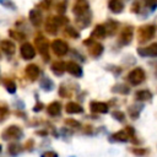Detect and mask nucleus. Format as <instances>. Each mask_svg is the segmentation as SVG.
<instances>
[{
    "label": "nucleus",
    "instance_id": "obj_1",
    "mask_svg": "<svg viewBox=\"0 0 157 157\" xmlns=\"http://www.w3.org/2000/svg\"><path fill=\"white\" fill-rule=\"evenodd\" d=\"M155 32H156V27L155 26H144L139 29L137 32V38H139V42L141 44L148 42L150 39L153 38L155 36Z\"/></svg>",
    "mask_w": 157,
    "mask_h": 157
},
{
    "label": "nucleus",
    "instance_id": "obj_2",
    "mask_svg": "<svg viewBox=\"0 0 157 157\" xmlns=\"http://www.w3.org/2000/svg\"><path fill=\"white\" fill-rule=\"evenodd\" d=\"M146 78L145 71L141 67H136L132 71H130V74L128 75V81L131 85H140L141 82H144Z\"/></svg>",
    "mask_w": 157,
    "mask_h": 157
},
{
    "label": "nucleus",
    "instance_id": "obj_3",
    "mask_svg": "<svg viewBox=\"0 0 157 157\" xmlns=\"http://www.w3.org/2000/svg\"><path fill=\"white\" fill-rule=\"evenodd\" d=\"M2 137L5 140H18L22 137V130L16 125H11L4 131Z\"/></svg>",
    "mask_w": 157,
    "mask_h": 157
},
{
    "label": "nucleus",
    "instance_id": "obj_4",
    "mask_svg": "<svg viewBox=\"0 0 157 157\" xmlns=\"http://www.w3.org/2000/svg\"><path fill=\"white\" fill-rule=\"evenodd\" d=\"M36 45L39 50V53L43 55V58L45 60H48V49H49V42L43 37V36H39L36 38Z\"/></svg>",
    "mask_w": 157,
    "mask_h": 157
},
{
    "label": "nucleus",
    "instance_id": "obj_5",
    "mask_svg": "<svg viewBox=\"0 0 157 157\" xmlns=\"http://www.w3.org/2000/svg\"><path fill=\"white\" fill-rule=\"evenodd\" d=\"M88 9H90V5H88V1L87 0H76L72 11H74V13L76 16L80 17V16L86 15L87 11H88Z\"/></svg>",
    "mask_w": 157,
    "mask_h": 157
},
{
    "label": "nucleus",
    "instance_id": "obj_6",
    "mask_svg": "<svg viewBox=\"0 0 157 157\" xmlns=\"http://www.w3.org/2000/svg\"><path fill=\"white\" fill-rule=\"evenodd\" d=\"M52 49L53 52L56 54V55H65L67 52H69V47L67 44L61 40V39H55L53 43H52Z\"/></svg>",
    "mask_w": 157,
    "mask_h": 157
},
{
    "label": "nucleus",
    "instance_id": "obj_7",
    "mask_svg": "<svg viewBox=\"0 0 157 157\" xmlns=\"http://www.w3.org/2000/svg\"><path fill=\"white\" fill-rule=\"evenodd\" d=\"M20 52H21V56L25 60H31L36 56V50H34V48L31 43H23L21 45Z\"/></svg>",
    "mask_w": 157,
    "mask_h": 157
},
{
    "label": "nucleus",
    "instance_id": "obj_8",
    "mask_svg": "<svg viewBox=\"0 0 157 157\" xmlns=\"http://www.w3.org/2000/svg\"><path fill=\"white\" fill-rule=\"evenodd\" d=\"M137 53L141 56H157V43H152L147 47L139 48Z\"/></svg>",
    "mask_w": 157,
    "mask_h": 157
},
{
    "label": "nucleus",
    "instance_id": "obj_9",
    "mask_svg": "<svg viewBox=\"0 0 157 157\" xmlns=\"http://www.w3.org/2000/svg\"><path fill=\"white\" fill-rule=\"evenodd\" d=\"M131 39H132V28L131 27H125L119 34V42H120V44L126 45L131 42Z\"/></svg>",
    "mask_w": 157,
    "mask_h": 157
},
{
    "label": "nucleus",
    "instance_id": "obj_10",
    "mask_svg": "<svg viewBox=\"0 0 157 157\" xmlns=\"http://www.w3.org/2000/svg\"><path fill=\"white\" fill-rule=\"evenodd\" d=\"M66 71L76 77H81L82 76V67L77 64V63H74V61H69L66 63Z\"/></svg>",
    "mask_w": 157,
    "mask_h": 157
},
{
    "label": "nucleus",
    "instance_id": "obj_11",
    "mask_svg": "<svg viewBox=\"0 0 157 157\" xmlns=\"http://www.w3.org/2000/svg\"><path fill=\"white\" fill-rule=\"evenodd\" d=\"M39 74H40V70L36 64H29V65L26 66V75L31 81L37 80Z\"/></svg>",
    "mask_w": 157,
    "mask_h": 157
},
{
    "label": "nucleus",
    "instance_id": "obj_12",
    "mask_svg": "<svg viewBox=\"0 0 157 157\" xmlns=\"http://www.w3.org/2000/svg\"><path fill=\"white\" fill-rule=\"evenodd\" d=\"M65 110L69 114H80V113H83L82 105H80L76 102H69L66 104V107H65Z\"/></svg>",
    "mask_w": 157,
    "mask_h": 157
},
{
    "label": "nucleus",
    "instance_id": "obj_13",
    "mask_svg": "<svg viewBox=\"0 0 157 157\" xmlns=\"http://www.w3.org/2000/svg\"><path fill=\"white\" fill-rule=\"evenodd\" d=\"M90 108H91V112H93V113L104 114V113L108 112V105L105 103H103V102H92Z\"/></svg>",
    "mask_w": 157,
    "mask_h": 157
},
{
    "label": "nucleus",
    "instance_id": "obj_14",
    "mask_svg": "<svg viewBox=\"0 0 157 157\" xmlns=\"http://www.w3.org/2000/svg\"><path fill=\"white\" fill-rule=\"evenodd\" d=\"M29 21L33 26H39L42 23V13L39 10L33 9L29 11Z\"/></svg>",
    "mask_w": 157,
    "mask_h": 157
},
{
    "label": "nucleus",
    "instance_id": "obj_15",
    "mask_svg": "<svg viewBox=\"0 0 157 157\" xmlns=\"http://www.w3.org/2000/svg\"><path fill=\"white\" fill-rule=\"evenodd\" d=\"M58 27H59V25H58L55 17H50V18L47 20V22H45V31H47L48 33L55 34L56 31H58Z\"/></svg>",
    "mask_w": 157,
    "mask_h": 157
},
{
    "label": "nucleus",
    "instance_id": "obj_16",
    "mask_svg": "<svg viewBox=\"0 0 157 157\" xmlns=\"http://www.w3.org/2000/svg\"><path fill=\"white\" fill-rule=\"evenodd\" d=\"M0 47H1L2 52L5 54H7V55H12L15 53V50H16V45L11 40H2L1 44H0Z\"/></svg>",
    "mask_w": 157,
    "mask_h": 157
},
{
    "label": "nucleus",
    "instance_id": "obj_17",
    "mask_svg": "<svg viewBox=\"0 0 157 157\" xmlns=\"http://www.w3.org/2000/svg\"><path fill=\"white\" fill-rule=\"evenodd\" d=\"M108 7L114 13H119V12H121L124 10V4H123L121 0H109Z\"/></svg>",
    "mask_w": 157,
    "mask_h": 157
},
{
    "label": "nucleus",
    "instance_id": "obj_18",
    "mask_svg": "<svg viewBox=\"0 0 157 157\" xmlns=\"http://www.w3.org/2000/svg\"><path fill=\"white\" fill-rule=\"evenodd\" d=\"M48 114L52 115V117H56L60 114V110H61V104L59 102H53L48 105Z\"/></svg>",
    "mask_w": 157,
    "mask_h": 157
},
{
    "label": "nucleus",
    "instance_id": "obj_19",
    "mask_svg": "<svg viewBox=\"0 0 157 157\" xmlns=\"http://www.w3.org/2000/svg\"><path fill=\"white\" fill-rule=\"evenodd\" d=\"M65 70H66V64L63 63V61H55V63L52 65V71H53L55 75H58V76L63 75V72H64Z\"/></svg>",
    "mask_w": 157,
    "mask_h": 157
},
{
    "label": "nucleus",
    "instance_id": "obj_20",
    "mask_svg": "<svg viewBox=\"0 0 157 157\" xmlns=\"http://www.w3.org/2000/svg\"><path fill=\"white\" fill-rule=\"evenodd\" d=\"M90 53H91L94 58L99 56V55L103 53V45L99 44V43H93L92 45H90Z\"/></svg>",
    "mask_w": 157,
    "mask_h": 157
},
{
    "label": "nucleus",
    "instance_id": "obj_21",
    "mask_svg": "<svg viewBox=\"0 0 157 157\" xmlns=\"http://www.w3.org/2000/svg\"><path fill=\"white\" fill-rule=\"evenodd\" d=\"M152 98V93L148 91V90H141L139 92H136V99L137 101H147V99H151Z\"/></svg>",
    "mask_w": 157,
    "mask_h": 157
},
{
    "label": "nucleus",
    "instance_id": "obj_22",
    "mask_svg": "<svg viewBox=\"0 0 157 157\" xmlns=\"http://www.w3.org/2000/svg\"><path fill=\"white\" fill-rule=\"evenodd\" d=\"M107 34V31H105V27L103 25H98L94 27L93 32H92V36L93 37H98V38H104V36Z\"/></svg>",
    "mask_w": 157,
    "mask_h": 157
},
{
    "label": "nucleus",
    "instance_id": "obj_23",
    "mask_svg": "<svg viewBox=\"0 0 157 157\" xmlns=\"http://www.w3.org/2000/svg\"><path fill=\"white\" fill-rule=\"evenodd\" d=\"M107 25H108V26H104V27H105V31L108 32L109 36H113V34L115 33L117 28H118V22H117V21H113V20H109Z\"/></svg>",
    "mask_w": 157,
    "mask_h": 157
},
{
    "label": "nucleus",
    "instance_id": "obj_24",
    "mask_svg": "<svg viewBox=\"0 0 157 157\" xmlns=\"http://www.w3.org/2000/svg\"><path fill=\"white\" fill-rule=\"evenodd\" d=\"M40 87H42L44 91H52V90L54 88V83H53V81H52L50 78L44 77V78L42 80V82H40Z\"/></svg>",
    "mask_w": 157,
    "mask_h": 157
},
{
    "label": "nucleus",
    "instance_id": "obj_25",
    "mask_svg": "<svg viewBox=\"0 0 157 157\" xmlns=\"http://www.w3.org/2000/svg\"><path fill=\"white\" fill-rule=\"evenodd\" d=\"M113 139L117 140V141H120V142H125V141L129 140V135H128V132H125V131L121 130V131L115 132V134L113 135Z\"/></svg>",
    "mask_w": 157,
    "mask_h": 157
},
{
    "label": "nucleus",
    "instance_id": "obj_26",
    "mask_svg": "<svg viewBox=\"0 0 157 157\" xmlns=\"http://www.w3.org/2000/svg\"><path fill=\"white\" fill-rule=\"evenodd\" d=\"M4 85H5V88L9 93H15L16 92V83L12 80H5Z\"/></svg>",
    "mask_w": 157,
    "mask_h": 157
},
{
    "label": "nucleus",
    "instance_id": "obj_27",
    "mask_svg": "<svg viewBox=\"0 0 157 157\" xmlns=\"http://www.w3.org/2000/svg\"><path fill=\"white\" fill-rule=\"evenodd\" d=\"M141 109H142V105H140V107L137 108V104L130 107V109H129V114H130V117H131L132 119H136V118L139 117V113H140Z\"/></svg>",
    "mask_w": 157,
    "mask_h": 157
},
{
    "label": "nucleus",
    "instance_id": "obj_28",
    "mask_svg": "<svg viewBox=\"0 0 157 157\" xmlns=\"http://www.w3.org/2000/svg\"><path fill=\"white\" fill-rule=\"evenodd\" d=\"M21 146H20V144H17V142H12L10 146H9V152L12 155V156H15V155H17V153H20L21 152Z\"/></svg>",
    "mask_w": 157,
    "mask_h": 157
},
{
    "label": "nucleus",
    "instance_id": "obj_29",
    "mask_svg": "<svg viewBox=\"0 0 157 157\" xmlns=\"http://www.w3.org/2000/svg\"><path fill=\"white\" fill-rule=\"evenodd\" d=\"M9 33H10V37L15 38L16 40H23L25 39V34L23 33H20V32H16V31H12V29H10Z\"/></svg>",
    "mask_w": 157,
    "mask_h": 157
},
{
    "label": "nucleus",
    "instance_id": "obj_30",
    "mask_svg": "<svg viewBox=\"0 0 157 157\" xmlns=\"http://www.w3.org/2000/svg\"><path fill=\"white\" fill-rule=\"evenodd\" d=\"M113 91H114V92H115V91H118L119 93H123V94L129 93V88H128V86H125V85L115 86V87H113Z\"/></svg>",
    "mask_w": 157,
    "mask_h": 157
},
{
    "label": "nucleus",
    "instance_id": "obj_31",
    "mask_svg": "<svg viewBox=\"0 0 157 157\" xmlns=\"http://www.w3.org/2000/svg\"><path fill=\"white\" fill-rule=\"evenodd\" d=\"M113 118L114 119H117V120H119V121H123L124 119H125V115H124V113H121V112H113Z\"/></svg>",
    "mask_w": 157,
    "mask_h": 157
},
{
    "label": "nucleus",
    "instance_id": "obj_32",
    "mask_svg": "<svg viewBox=\"0 0 157 157\" xmlns=\"http://www.w3.org/2000/svg\"><path fill=\"white\" fill-rule=\"evenodd\" d=\"M65 9H66V2H65V1H63V2L58 4V7H56V10H58L59 15H64V12H65Z\"/></svg>",
    "mask_w": 157,
    "mask_h": 157
},
{
    "label": "nucleus",
    "instance_id": "obj_33",
    "mask_svg": "<svg viewBox=\"0 0 157 157\" xmlns=\"http://www.w3.org/2000/svg\"><path fill=\"white\" fill-rule=\"evenodd\" d=\"M66 33H69V34H70L71 37H74V38H77V37L80 36V34L77 33V31H76V29H74L71 26H69V27L66 28Z\"/></svg>",
    "mask_w": 157,
    "mask_h": 157
},
{
    "label": "nucleus",
    "instance_id": "obj_34",
    "mask_svg": "<svg viewBox=\"0 0 157 157\" xmlns=\"http://www.w3.org/2000/svg\"><path fill=\"white\" fill-rule=\"evenodd\" d=\"M0 2L4 5V6H6V7H9V9H16V6H15V4L11 1V0H0Z\"/></svg>",
    "mask_w": 157,
    "mask_h": 157
},
{
    "label": "nucleus",
    "instance_id": "obj_35",
    "mask_svg": "<svg viewBox=\"0 0 157 157\" xmlns=\"http://www.w3.org/2000/svg\"><path fill=\"white\" fill-rule=\"evenodd\" d=\"M65 123H66L69 126H74V128H77V126H80L78 121H76V120H74V119H67Z\"/></svg>",
    "mask_w": 157,
    "mask_h": 157
},
{
    "label": "nucleus",
    "instance_id": "obj_36",
    "mask_svg": "<svg viewBox=\"0 0 157 157\" xmlns=\"http://www.w3.org/2000/svg\"><path fill=\"white\" fill-rule=\"evenodd\" d=\"M40 157H58V155L55 152H53V151H48V152H44Z\"/></svg>",
    "mask_w": 157,
    "mask_h": 157
},
{
    "label": "nucleus",
    "instance_id": "obj_37",
    "mask_svg": "<svg viewBox=\"0 0 157 157\" xmlns=\"http://www.w3.org/2000/svg\"><path fill=\"white\" fill-rule=\"evenodd\" d=\"M49 6H50V0H43L40 2V7H43V9H48Z\"/></svg>",
    "mask_w": 157,
    "mask_h": 157
},
{
    "label": "nucleus",
    "instance_id": "obj_38",
    "mask_svg": "<svg viewBox=\"0 0 157 157\" xmlns=\"http://www.w3.org/2000/svg\"><path fill=\"white\" fill-rule=\"evenodd\" d=\"M6 114H7V108L0 107V117H6Z\"/></svg>",
    "mask_w": 157,
    "mask_h": 157
},
{
    "label": "nucleus",
    "instance_id": "obj_39",
    "mask_svg": "<svg viewBox=\"0 0 157 157\" xmlns=\"http://www.w3.org/2000/svg\"><path fill=\"white\" fill-rule=\"evenodd\" d=\"M146 4L150 5V6H152V9H155L156 5H157V0H146Z\"/></svg>",
    "mask_w": 157,
    "mask_h": 157
},
{
    "label": "nucleus",
    "instance_id": "obj_40",
    "mask_svg": "<svg viewBox=\"0 0 157 157\" xmlns=\"http://www.w3.org/2000/svg\"><path fill=\"white\" fill-rule=\"evenodd\" d=\"M42 108H43V104H42V103H38V104L33 108V110H34V112H37V110H40Z\"/></svg>",
    "mask_w": 157,
    "mask_h": 157
},
{
    "label": "nucleus",
    "instance_id": "obj_41",
    "mask_svg": "<svg viewBox=\"0 0 157 157\" xmlns=\"http://www.w3.org/2000/svg\"><path fill=\"white\" fill-rule=\"evenodd\" d=\"M1 150H2V147H1V145H0V152H1Z\"/></svg>",
    "mask_w": 157,
    "mask_h": 157
}]
</instances>
